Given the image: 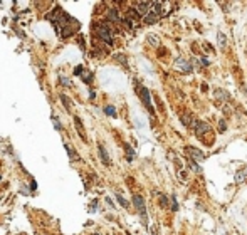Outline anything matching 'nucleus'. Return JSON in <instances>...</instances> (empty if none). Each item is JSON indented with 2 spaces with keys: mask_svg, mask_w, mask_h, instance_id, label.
<instances>
[{
  "mask_svg": "<svg viewBox=\"0 0 247 235\" xmlns=\"http://www.w3.org/2000/svg\"><path fill=\"white\" fill-rule=\"evenodd\" d=\"M133 205L136 208V212H138V215L141 217V220L146 223L148 222V213H146V205H145L143 197L141 195H133Z\"/></svg>",
  "mask_w": 247,
  "mask_h": 235,
  "instance_id": "1",
  "label": "nucleus"
},
{
  "mask_svg": "<svg viewBox=\"0 0 247 235\" xmlns=\"http://www.w3.org/2000/svg\"><path fill=\"white\" fill-rule=\"evenodd\" d=\"M96 30H98V35L101 40L108 42V44H113V35H111V29H109L108 24H101V25L96 27Z\"/></svg>",
  "mask_w": 247,
  "mask_h": 235,
  "instance_id": "2",
  "label": "nucleus"
},
{
  "mask_svg": "<svg viewBox=\"0 0 247 235\" xmlns=\"http://www.w3.org/2000/svg\"><path fill=\"white\" fill-rule=\"evenodd\" d=\"M139 98H141V101H143V104H145V108L153 114L155 113V109H153V106H151V98H150V91L146 87H139Z\"/></svg>",
  "mask_w": 247,
  "mask_h": 235,
  "instance_id": "3",
  "label": "nucleus"
},
{
  "mask_svg": "<svg viewBox=\"0 0 247 235\" xmlns=\"http://www.w3.org/2000/svg\"><path fill=\"white\" fill-rule=\"evenodd\" d=\"M175 67L178 69V71H182V72H185V74H188V72H192V69H193V66H192L187 59H177L175 61Z\"/></svg>",
  "mask_w": 247,
  "mask_h": 235,
  "instance_id": "4",
  "label": "nucleus"
},
{
  "mask_svg": "<svg viewBox=\"0 0 247 235\" xmlns=\"http://www.w3.org/2000/svg\"><path fill=\"white\" fill-rule=\"evenodd\" d=\"M187 151H188V155L192 156V160H193V161H202V160H205V153L200 151L198 148L188 146V148H187Z\"/></svg>",
  "mask_w": 247,
  "mask_h": 235,
  "instance_id": "5",
  "label": "nucleus"
},
{
  "mask_svg": "<svg viewBox=\"0 0 247 235\" xmlns=\"http://www.w3.org/2000/svg\"><path fill=\"white\" fill-rule=\"evenodd\" d=\"M208 129H210V126L207 124L205 121H197V124H195V133L198 136H203L205 133H208Z\"/></svg>",
  "mask_w": 247,
  "mask_h": 235,
  "instance_id": "6",
  "label": "nucleus"
},
{
  "mask_svg": "<svg viewBox=\"0 0 247 235\" xmlns=\"http://www.w3.org/2000/svg\"><path fill=\"white\" fill-rule=\"evenodd\" d=\"M150 7H151V4H148V2H139V4H136V12H138V15H148Z\"/></svg>",
  "mask_w": 247,
  "mask_h": 235,
  "instance_id": "7",
  "label": "nucleus"
},
{
  "mask_svg": "<svg viewBox=\"0 0 247 235\" xmlns=\"http://www.w3.org/2000/svg\"><path fill=\"white\" fill-rule=\"evenodd\" d=\"M234 180H235V183H244V181H246V180H247V165L244 168H240V170L235 173Z\"/></svg>",
  "mask_w": 247,
  "mask_h": 235,
  "instance_id": "8",
  "label": "nucleus"
},
{
  "mask_svg": "<svg viewBox=\"0 0 247 235\" xmlns=\"http://www.w3.org/2000/svg\"><path fill=\"white\" fill-rule=\"evenodd\" d=\"M98 150H99V155H101L103 163H104V165H109V155H108V151L104 150V146H103V145H98Z\"/></svg>",
  "mask_w": 247,
  "mask_h": 235,
  "instance_id": "9",
  "label": "nucleus"
},
{
  "mask_svg": "<svg viewBox=\"0 0 247 235\" xmlns=\"http://www.w3.org/2000/svg\"><path fill=\"white\" fill-rule=\"evenodd\" d=\"M158 20V14H155L153 10H150V14L148 15H145V24H155V22Z\"/></svg>",
  "mask_w": 247,
  "mask_h": 235,
  "instance_id": "10",
  "label": "nucleus"
},
{
  "mask_svg": "<svg viewBox=\"0 0 247 235\" xmlns=\"http://www.w3.org/2000/svg\"><path fill=\"white\" fill-rule=\"evenodd\" d=\"M74 124H76V128L79 129V134H81L82 140H86V134H84V128H82V123L79 118H74Z\"/></svg>",
  "mask_w": 247,
  "mask_h": 235,
  "instance_id": "11",
  "label": "nucleus"
},
{
  "mask_svg": "<svg viewBox=\"0 0 247 235\" xmlns=\"http://www.w3.org/2000/svg\"><path fill=\"white\" fill-rule=\"evenodd\" d=\"M108 19H109V20H113V22H118V20H119L118 10H114V9H113V10H109V12H108Z\"/></svg>",
  "mask_w": 247,
  "mask_h": 235,
  "instance_id": "12",
  "label": "nucleus"
},
{
  "mask_svg": "<svg viewBox=\"0 0 247 235\" xmlns=\"http://www.w3.org/2000/svg\"><path fill=\"white\" fill-rule=\"evenodd\" d=\"M188 166H190V170H193L195 173H202V168L197 165V161H193V160H188Z\"/></svg>",
  "mask_w": 247,
  "mask_h": 235,
  "instance_id": "13",
  "label": "nucleus"
},
{
  "mask_svg": "<svg viewBox=\"0 0 247 235\" xmlns=\"http://www.w3.org/2000/svg\"><path fill=\"white\" fill-rule=\"evenodd\" d=\"M217 93V98H222V99H230V96L227 94V91H224V89H215Z\"/></svg>",
  "mask_w": 247,
  "mask_h": 235,
  "instance_id": "14",
  "label": "nucleus"
},
{
  "mask_svg": "<svg viewBox=\"0 0 247 235\" xmlns=\"http://www.w3.org/2000/svg\"><path fill=\"white\" fill-rule=\"evenodd\" d=\"M104 113H106L108 116L116 118V108H114V106H106V108H104Z\"/></svg>",
  "mask_w": 247,
  "mask_h": 235,
  "instance_id": "15",
  "label": "nucleus"
},
{
  "mask_svg": "<svg viewBox=\"0 0 247 235\" xmlns=\"http://www.w3.org/2000/svg\"><path fill=\"white\" fill-rule=\"evenodd\" d=\"M168 202H170V200H168V197L160 195V207H161V208H166V207H168Z\"/></svg>",
  "mask_w": 247,
  "mask_h": 235,
  "instance_id": "16",
  "label": "nucleus"
},
{
  "mask_svg": "<svg viewBox=\"0 0 247 235\" xmlns=\"http://www.w3.org/2000/svg\"><path fill=\"white\" fill-rule=\"evenodd\" d=\"M116 200H118V202H119V205H121V207H124V208H128V207H129V203H128V202H126V200L123 198V195L116 193Z\"/></svg>",
  "mask_w": 247,
  "mask_h": 235,
  "instance_id": "17",
  "label": "nucleus"
},
{
  "mask_svg": "<svg viewBox=\"0 0 247 235\" xmlns=\"http://www.w3.org/2000/svg\"><path fill=\"white\" fill-rule=\"evenodd\" d=\"M124 150H126V153H128V161H133L134 160V151L129 148V145H124Z\"/></svg>",
  "mask_w": 247,
  "mask_h": 235,
  "instance_id": "18",
  "label": "nucleus"
},
{
  "mask_svg": "<svg viewBox=\"0 0 247 235\" xmlns=\"http://www.w3.org/2000/svg\"><path fill=\"white\" fill-rule=\"evenodd\" d=\"M61 101L66 104V109H67V111L71 109V101H69V98H67V96H64V94H62V96H61Z\"/></svg>",
  "mask_w": 247,
  "mask_h": 235,
  "instance_id": "19",
  "label": "nucleus"
},
{
  "mask_svg": "<svg viewBox=\"0 0 247 235\" xmlns=\"http://www.w3.org/2000/svg\"><path fill=\"white\" fill-rule=\"evenodd\" d=\"M170 202H171V210H173V212H177V210H178V203H177V197H175V195H171Z\"/></svg>",
  "mask_w": 247,
  "mask_h": 235,
  "instance_id": "20",
  "label": "nucleus"
},
{
  "mask_svg": "<svg viewBox=\"0 0 247 235\" xmlns=\"http://www.w3.org/2000/svg\"><path fill=\"white\" fill-rule=\"evenodd\" d=\"M217 39H219V42H220L222 46H225V44H227V39H225V35H224V34H220V32L217 34Z\"/></svg>",
  "mask_w": 247,
  "mask_h": 235,
  "instance_id": "21",
  "label": "nucleus"
},
{
  "mask_svg": "<svg viewBox=\"0 0 247 235\" xmlns=\"http://www.w3.org/2000/svg\"><path fill=\"white\" fill-rule=\"evenodd\" d=\"M52 121H54V126H56V129L61 131V129H62V124H61V121H59V118H56V116H54V118H52Z\"/></svg>",
  "mask_w": 247,
  "mask_h": 235,
  "instance_id": "22",
  "label": "nucleus"
},
{
  "mask_svg": "<svg viewBox=\"0 0 247 235\" xmlns=\"http://www.w3.org/2000/svg\"><path fill=\"white\" fill-rule=\"evenodd\" d=\"M148 40H150V44L158 46V37H156V35H148Z\"/></svg>",
  "mask_w": 247,
  "mask_h": 235,
  "instance_id": "23",
  "label": "nucleus"
},
{
  "mask_svg": "<svg viewBox=\"0 0 247 235\" xmlns=\"http://www.w3.org/2000/svg\"><path fill=\"white\" fill-rule=\"evenodd\" d=\"M82 81L89 84L91 81H93V74H82Z\"/></svg>",
  "mask_w": 247,
  "mask_h": 235,
  "instance_id": "24",
  "label": "nucleus"
},
{
  "mask_svg": "<svg viewBox=\"0 0 247 235\" xmlns=\"http://www.w3.org/2000/svg\"><path fill=\"white\" fill-rule=\"evenodd\" d=\"M64 148H66V150H67V153H69V156H71V158H74V156H76V153H74V150H72V148L69 146V145H64Z\"/></svg>",
  "mask_w": 247,
  "mask_h": 235,
  "instance_id": "25",
  "label": "nucleus"
},
{
  "mask_svg": "<svg viewBox=\"0 0 247 235\" xmlns=\"http://www.w3.org/2000/svg\"><path fill=\"white\" fill-rule=\"evenodd\" d=\"M182 124L183 126H190V118H188V116H182Z\"/></svg>",
  "mask_w": 247,
  "mask_h": 235,
  "instance_id": "26",
  "label": "nucleus"
},
{
  "mask_svg": "<svg viewBox=\"0 0 247 235\" xmlns=\"http://www.w3.org/2000/svg\"><path fill=\"white\" fill-rule=\"evenodd\" d=\"M74 74H76V76H81V74H82V66H77V67H74Z\"/></svg>",
  "mask_w": 247,
  "mask_h": 235,
  "instance_id": "27",
  "label": "nucleus"
},
{
  "mask_svg": "<svg viewBox=\"0 0 247 235\" xmlns=\"http://www.w3.org/2000/svg\"><path fill=\"white\" fill-rule=\"evenodd\" d=\"M31 190H32V192H36V190H37V181H36V180H32V181H31Z\"/></svg>",
  "mask_w": 247,
  "mask_h": 235,
  "instance_id": "28",
  "label": "nucleus"
},
{
  "mask_svg": "<svg viewBox=\"0 0 247 235\" xmlns=\"http://www.w3.org/2000/svg\"><path fill=\"white\" fill-rule=\"evenodd\" d=\"M227 129V126H225V121H224V119H220V131H222V133H224V131H225Z\"/></svg>",
  "mask_w": 247,
  "mask_h": 235,
  "instance_id": "29",
  "label": "nucleus"
},
{
  "mask_svg": "<svg viewBox=\"0 0 247 235\" xmlns=\"http://www.w3.org/2000/svg\"><path fill=\"white\" fill-rule=\"evenodd\" d=\"M61 82L64 84V86H69V84H71L69 81H67V77H61Z\"/></svg>",
  "mask_w": 247,
  "mask_h": 235,
  "instance_id": "30",
  "label": "nucleus"
},
{
  "mask_svg": "<svg viewBox=\"0 0 247 235\" xmlns=\"http://www.w3.org/2000/svg\"><path fill=\"white\" fill-rule=\"evenodd\" d=\"M89 98H91V99H94V98H96V94H94V91H91V93H89Z\"/></svg>",
  "mask_w": 247,
  "mask_h": 235,
  "instance_id": "31",
  "label": "nucleus"
}]
</instances>
